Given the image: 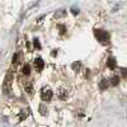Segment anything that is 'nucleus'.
<instances>
[{"mask_svg": "<svg viewBox=\"0 0 127 127\" xmlns=\"http://www.w3.org/2000/svg\"><path fill=\"white\" fill-rule=\"evenodd\" d=\"M107 66L109 69H114L116 67V60L113 59V57H110V59L108 60V62H107Z\"/></svg>", "mask_w": 127, "mask_h": 127, "instance_id": "5", "label": "nucleus"}, {"mask_svg": "<svg viewBox=\"0 0 127 127\" xmlns=\"http://www.w3.org/2000/svg\"><path fill=\"white\" fill-rule=\"evenodd\" d=\"M71 11H72V14H77V13H79V8L72 6V8H71Z\"/></svg>", "mask_w": 127, "mask_h": 127, "instance_id": "13", "label": "nucleus"}, {"mask_svg": "<svg viewBox=\"0 0 127 127\" xmlns=\"http://www.w3.org/2000/svg\"><path fill=\"white\" fill-rule=\"evenodd\" d=\"M43 66H44V61L41 59V57H38V59L34 60V67H36L37 71H41L43 69Z\"/></svg>", "mask_w": 127, "mask_h": 127, "instance_id": "3", "label": "nucleus"}, {"mask_svg": "<svg viewBox=\"0 0 127 127\" xmlns=\"http://www.w3.org/2000/svg\"><path fill=\"white\" fill-rule=\"evenodd\" d=\"M57 95H59L60 99H66V97H67V92L65 90V89H61V90H59V93H57Z\"/></svg>", "mask_w": 127, "mask_h": 127, "instance_id": "4", "label": "nucleus"}, {"mask_svg": "<svg viewBox=\"0 0 127 127\" xmlns=\"http://www.w3.org/2000/svg\"><path fill=\"white\" fill-rule=\"evenodd\" d=\"M79 67H80V62H75V64H72V69H74V70H77Z\"/></svg>", "mask_w": 127, "mask_h": 127, "instance_id": "12", "label": "nucleus"}, {"mask_svg": "<svg viewBox=\"0 0 127 127\" xmlns=\"http://www.w3.org/2000/svg\"><path fill=\"white\" fill-rule=\"evenodd\" d=\"M52 95H54V93L48 88H43L42 90H41V99L43 102H50L52 99Z\"/></svg>", "mask_w": 127, "mask_h": 127, "instance_id": "2", "label": "nucleus"}, {"mask_svg": "<svg viewBox=\"0 0 127 127\" xmlns=\"http://www.w3.org/2000/svg\"><path fill=\"white\" fill-rule=\"evenodd\" d=\"M95 37L98 38V41H99V42H102V43H108V42H109V34H108L105 31L97 29V31H95Z\"/></svg>", "mask_w": 127, "mask_h": 127, "instance_id": "1", "label": "nucleus"}, {"mask_svg": "<svg viewBox=\"0 0 127 127\" xmlns=\"http://www.w3.org/2000/svg\"><path fill=\"white\" fill-rule=\"evenodd\" d=\"M39 110H41V113H42V114H46L47 113V109H44L43 105H41V107H39Z\"/></svg>", "mask_w": 127, "mask_h": 127, "instance_id": "14", "label": "nucleus"}, {"mask_svg": "<svg viewBox=\"0 0 127 127\" xmlns=\"http://www.w3.org/2000/svg\"><path fill=\"white\" fill-rule=\"evenodd\" d=\"M65 13H66V11H65L64 9H60L59 11H57V13H55V18H60V17H62V15H65Z\"/></svg>", "mask_w": 127, "mask_h": 127, "instance_id": "8", "label": "nucleus"}, {"mask_svg": "<svg viewBox=\"0 0 127 127\" xmlns=\"http://www.w3.org/2000/svg\"><path fill=\"white\" fill-rule=\"evenodd\" d=\"M34 46H37L38 48L41 47V46H39V43H38V41H37V39H34Z\"/></svg>", "mask_w": 127, "mask_h": 127, "instance_id": "15", "label": "nucleus"}, {"mask_svg": "<svg viewBox=\"0 0 127 127\" xmlns=\"http://www.w3.org/2000/svg\"><path fill=\"white\" fill-rule=\"evenodd\" d=\"M22 72L24 74V75H29V72H31V67H29V65H24L23 69H22Z\"/></svg>", "mask_w": 127, "mask_h": 127, "instance_id": "6", "label": "nucleus"}, {"mask_svg": "<svg viewBox=\"0 0 127 127\" xmlns=\"http://www.w3.org/2000/svg\"><path fill=\"white\" fill-rule=\"evenodd\" d=\"M110 81H112V85H117L118 81H120V77H118V76H113L112 79H110Z\"/></svg>", "mask_w": 127, "mask_h": 127, "instance_id": "10", "label": "nucleus"}, {"mask_svg": "<svg viewBox=\"0 0 127 127\" xmlns=\"http://www.w3.org/2000/svg\"><path fill=\"white\" fill-rule=\"evenodd\" d=\"M18 60H19V54H14V55H13V64H14V65L18 64V62H19Z\"/></svg>", "mask_w": 127, "mask_h": 127, "instance_id": "11", "label": "nucleus"}, {"mask_svg": "<svg viewBox=\"0 0 127 127\" xmlns=\"http://www.w3.org/2000/svg\"><path fill=\"white\" fill-rule=\"evenodd\" d=\"M107 87H108V83H107V80L105 79H103L100 81V85H99V88L102 89V90H104V89H107Z\"/></svg>", "mask_w": 127, "mask_h": 127, "instance_id": "7", "label": "nucleus"}, {"mask_svg": "<svg viewBox=\"0 0 127 127\" xmlns=\"http://www.w3.org/2000/svg\"><path fill=\"white\" fill-rule=\"evenodd\" d=\"M26 90H27L28 94H32V92H33V88H32V84H31V83H28V84L26 85Z\"/></svg>", "mask_w": 127, "mask_h": 127, "instance_id": "9", "label": "nucleus"}]
</instances>
